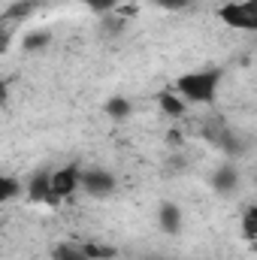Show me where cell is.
Segmentation results:
<instances>
[{
  "mask_svg": "<svg viewBox=\"0 0 257 260\" xmlns=\"http://www.w3.org/2000/svg\"><path fill=\"white\" fill-rule=\"evenodd\" d=\"M218 18L233 30L257 34V0H230L218 9Z\"/></svg>",
  "mask_w": 257,
  "mask_h": 260,
  "instance_id": "2",
  "label": "cell"
},
{
  "mask_svg": "<svg viewBox=\"0 0 257 260\" xmlns=\"http://www.w3.org/2000/svg\"><path fill=\"white\" fill-rule=\"evenodd\" d=\"M91 12H97V15H106V12H112L115 6H118V0H82Z\"/></svg>",
  "mask_w": 257,
  "mask_h": 260,
  "instance_id": "14",
  "label": "cell"
},
{
  "mask_svg": "<svg viewBox=\"0 0 257 260\" xmlns=\"http://www.w3.org/2000/svg\"><path fill=\"white\" fill-rule=\"evenodd\" d=\"M49 43H52V34H46V30H30L21 37L24 52H43V49H49Z\"/></svg>",
  "mask_w": 257,
  "mask_h": 260,
  "instance_id": "10",
  "label": "cell"
},
{
  "mask_svg": "<svg viewBox=\"0 0 257 260\" xmlns=\"http://www.w3.org/2000/svg\"><path fill=\"white\" fill-rule=\"evenodd\" d=\"M52 257L55 260H91L82 245H73V242H61V245L52 251Z\"/></svg>",
  "mask_w": 257,
  "mask_h": 260,
  "instance_id": "11",
  "label": "cell"
},
{
  "mask_svg": "<svg viewBox=\"0 0 257 260\" xmlns=\"http://www.w3.org/2000/svg\"><path fill=\"white\" fill-rule=\"evenodd\" d=\"M254 185H257V176H254Z\"/></svg>",
  "mask_w": 257,
  "mask_h": 260,
  "instance_id": "19",
  "label": "cell"
},
{
  "mask_svg": "<svg viewBox=\"0 0 257 260\" xmlns=\"http://www.w3.org/2000/svg\"><path fill=\"white\" fill-rule=\"evenodd\" d=\"M160 9H170V12H182V9H188L194 0H154Z\"/></svg>",
  "mask_w": 257,
  "mask_h": 260,
  "instance_id": "16",
  "label": "cell"
},
{
  "mask_svg": "<svg viewBox=\"0 0 257 260\" xmlns=\"http://www.w3.org/2000/svg\"><path fill=\"white\" fill-rule=\"evenodd\" d=\"M115 176L109 173V170H103V167H91V170H82V191L88 197H97V200H103V197H109L115 191Z\"/></svg>",
  "mask_w": 257,
  "mask_h": 260,
  "instance_id": "4",
  "label": "cell"
},
{
  "mask_svg": "<svg viewBox=\"0 0 257 260\" xmlns=\"http://www.w3.org/2000/svg\"><path fill=\"white\" fill-rule=\"evenodd\" d=\"M157 106H160V112L170 115V118H182V115L188 112V100H185L179 91H160V94H157Z\"/></svg>",
  "mask_w": 257,
  "mask_h": 260,
  "instance_id": "8",
  "label": "cell"
},
{
  "mask_svg": "<svg viewBox=\"0 0 257 260\" xmlns=\"http://www.w3.org/2000/svg\"><path fill=\"white\" fill-rule=\"evenodd\" d=\"M245 212H248V215H251V218H257V203H251V206H248V209H245Z\"/></svg>",
  "mask_w": 257,
  "mask_h": 260,
  "instance_id": "18",
  "label": "cell"
},
{
  "mask_svg": "<svg viewBox=\"0 0 257 260\" xmlns=\"http://www.w3.org/2000/svg\"><path fill=\"white\" fill-rule=\"evenodd\" d=\"M52 194V170H37L30 179H27V188H24V197L30 203H46Z\"/></svg>",
  "mask_w": 257,
  "mask_h": 260,
  "instance_id": "7",
  "label": "cell"
},
{
  "mask_svg": "<svg viewBox=\"0 0 257 260\" xmlns=\"http://www.w3.org/2000/svg\"><path fill=\"white\" fill-rule=\"evenodd\" d=\"M221 85V70H194L176 79V91L188 103H215Z\"/></svg>",
  "mask_w": 257,
  "mask_h": 260,
  "instance_id": "1",
  "label": "cell"
},
{
  "mask_svg": "<svg viewBox=\"0 0 257 260\" xmlns=\"http://www.w3.org/2000/svg\"><path fill=\"white\" fill-rule=\"evenodd\" d=\"M182 224H185V218H182V209H179V203H160V209H157V227L164 230V233H170V236H179L182 233Z\"/></svg>",
  "mask_w": 257,
  "mask_h": 260,
  "instance_id": "5",
  "label": "cell"
},
{
  "mask_svg": "<svg viewBox=\"0 0 257 260\" xmlns=\"http://www.w3.org/2000/svg\"><path fill=\"white\" fill-rule=\"evenodd\" d=\"M212 188H215V194H221V197H227V194H233L236 188H239V170L233 167V164H221L215 173H212Z\"/></svg>",
  "mask_w": 257,
  "mask_h": 260,
  "instance_id": "6",
  "label": "cell"
},
{
  "mask_svg": "<svg viewBox=\"0 0 257 260\" xmlns=\"http://www.w3.org/2000/svg\"><path fill=\"white\" fill-rule=\"evenodd\" d=\"M18 194H24V185H18L12 176L0 179V200H3V203H12Z\"/></svg>",
  "mask_w": 257,
  "mask_h": 260,
  "instance_id": "12",
  "label": "cell"
},
{
  "mask_svg": "<svg viewBox=\"0 0 257 260\" xmlns=\"http://www.w3.org/2000/svg\"><path fill=\"white\" fill-rule=\"evenodd\" d=\"M79 191H82V170L76 164L58 167V170H52V194L46 200V206H61L64 200L76 197Z\"/></svg>",
  "mask_w": 257,
  "mask_h": 260,
  "instance_id": "3",
  "label": "cell"
},
{
  "mask_svg": "<svg viewBox=\"0 0 257 260\" xmlns=\"http://www.w3.org/2000/svg\"><path fill=\"white\" fill-rule=\"evenodd\" d=\"M30 9H34V0H24V3H15V6H12V12H9V15H27V12H30Z\"/></svg>",
  "mask_w": 257,
  "mask_h": 260,
  "instance_id": "17",
  "label": "cell"
},
{
  "mask_svg": "<svg viewBox=\"0 0 257 260\" xmlns=\"http://www.w3.org/2000/svg\"><path fill=\"white\" fill-rule=\"evenodd\" d=\"M103 112H106L109 118H115V121H124V118L133 115V103H130L127 97H109L106 106H103Z\"/></svg>",
  "mask_w": 257,
  "mask_h": 260,
  "instance_id": "9",
  "label": "cell"
},
{
  "mask_svg": "<svg viewBox=\"0 0 257 260\" xmlns=\"http://www.w3.org/2000/svg\"><path fill=\"white\" fill-rule=\"evenodd\" d=\"M82 248L88 251V257H91V260H109V257H115V251H112L109 245H97V242H85Z\"/></svg>",
  "mask_w": 257,
  "mask_h": 260,
  "instance_id": "13",
  "label": "cell"
},
{
  "mask_svg": "<svg viewBox=\"0 0 257 260\" xmlns=\"http://www.w3.org/2000/svg\"><path fill=\"white\" fill-rule=\"evenodd\" d=\"M242 236L248 242H257V218H251L248 212H242Z\"/></svg>",
  "mask_w": 257,
  "mask_h": 260,
  "instance_id": "15",
  "label": "cell"
}]
</instances>
